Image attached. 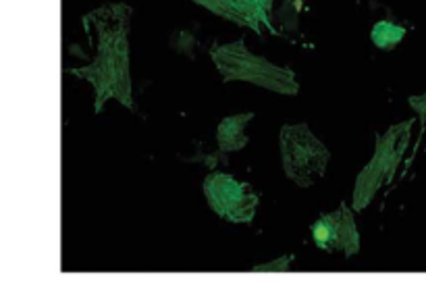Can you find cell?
Listing matches in <instances>:
<instances>
[{
    "instance_id": "cell-4",
    "label": "cell",
    "mask_w": 426,
    "mask_h": 287,
    "mask_svg": "<svg viewBox=\"0 0 426 287\" xmlns=\"http://www.w3.org/2000/svg\"><path fill=\"white\" fill-rule=\"evenodd\" d=\"M281 165L289 179L299 188H310L320 179L331 160V152L306 123L283 125L278 134Z\"/></svg>"
},
{
    "instance_id": "cell-10",
    "label": "cell",
    "mask_w": 426,
    "mask_h": 287,
    "mask_svg": "<svg viewBox=\"0 0 426 287\" xmlns=\"http://www.w3.org/2000/svg\"><path fill=\"white\" fill-rule=\"evenodd\" d=\"M291 260H293V256H281V258L266 262V265L252 267V273H287Z\"/></svg>"
},
{
    "instance_id": "cell-5",
    "label": "cell",
    "mask_w": 426,
    "mask_h": 287,
    "mask_svg": "<svg viewBox=\"0 0 426 287\" xmlns=\"http://www.w3.org/2000/svg\"><path fill=\"white\" fill-rule=\"evenodd\" d=\"M204 196L208 206L222 221L243 225L252 223L258 208V196L247 183L237 181L233 175L214 171L204 179Z\"/></svg>"
},
{
    "instance_id": "cell-3",
    "label": "cell",
    "mask_w": 426,
    "mask_h": 287,
    "mask_svg": "<svg viewBox=\"0 0 426 287\" xmlns=\"http://www.w3.org/2000/svg\"><path fill=\"white\" fill-rule=\"evenodd\" d=\"M412 125L414 119H409L397 123V125H391L385 134H376L374 154L368 165L360 171L353 185V210H364L366 206H370L378 190L393 181L397 167L401 165V158L407 150L409 137H412Z\"/></svg>"
},
{
    "instance_id": "cell-7",
    "label": "cell",
    "mask_w": 426,
    "mask_h": 287,
    "mask_svg": "<svg viewBox=\"0 0 426 287\" xmlns=\"http://www.w3.org/2000/svg\"><path fill=\"white\" fill-rule=\"evenodd\" d=\"M216 17L233 21L235 25L262 34V29L273 32L270 25V6L273 0H193Z\"/></svg>"
},
{
    "instance_id": "cell-6",
    "label": "cell",
    "mask_w": 426,
    "mask_h": 287,
    "mask_svg": "<svg viewBox=\"0 0 426 287\" xmlns=\"http://www.w3.org/2000/svg\"><path fill=\"white\" fill-rule=\"evenodd\" d=\"M312 242L322 252H341L345 258L360 252V235L353 221V212L345 202L333 212H324L310 227Z\"/></svg>"
},
{
    "instance_id": "cell-11",
    "label": "cell",
    "mask_w": 426,
    "mask_h": 287,
    "mask_svg": "<svg viewBox=\"0 0 426 287\" xmlns=\"http://www.w3.org/2000/svg\"><path fill=\"white\" fill-rule=\"evenodd\" d=\"M409 106H412V111L418 115V119L422 123H426V92L420 96H409Z\"/></svg>"
},
{
    "instance_id": "cell-2",
    "label": "cell",
    "mask_w": 426,
    "mask_h": 287,
    "mask_svg": "<svg viewBox=\"0 0 426 287\" xmlns=\"http://www.w3.org/2000/svg\"><path fill=\"white\" fill-rule=\"evenodd\" d=\"M210 58L224 81L254 83L285 96H296L299 92L297 77L291 69L278 67L264 57L250 52L243 40L214 44L210 48Z\"/></svg>"
},
{
    "instance_id": "cell-1",
    "label": "cell",
    "mask_w": 426,
    "mask_h": 287,
    "mask_svg": "<svg viewBox=\"0 0 426 287\" xmlns=\"http://www.w3.org/2000/svg\"><path fill=\"white\" fill-rule=\"evenodd\" d=\"M129 4L112 2L92 11L83 19L85 27L94 29L96 58L88 67L71 69V73L90 81L94 88V111H102L108 100H117L123 106L133 108V88L129 73Z\"/></svg>"
},
{
    "instance_id": "cell-8",
    "label": "cell",
    "mask_w": 426,
    "mask_h": 287,
    "mask_svg": "<svg viewBox=\"0 0 426 287\" xmlns=\"http://www.w3.org/2000/svg\"><path fill=\"white\" fill-rule=\"evenodd\" d=\"M254 121L252 113H241V115H231L224 117L219 127H216V144L222 152H239L247 146V135L245 127Z\"/></svg>"
},
{
    "instance_id": "cell-9",
    "label": "cell",
    "mask_w": 426,
    "mask_h": 287,
    "mask_svg": "<svg viewBox=\"0 0 426 287\" xmlns=\"http://www.w3.org/2000/svg\"><path fill=\"white\" fill-rule=\"evenodd\" d=\"M406 34H407V32H406L404 25H397V23H393V21L383 19V21L374 23L372 32H370V40H372V44L376 46V48L389 52V50H393L401 40H404Z\"/></svg>"
}]
</instances>
